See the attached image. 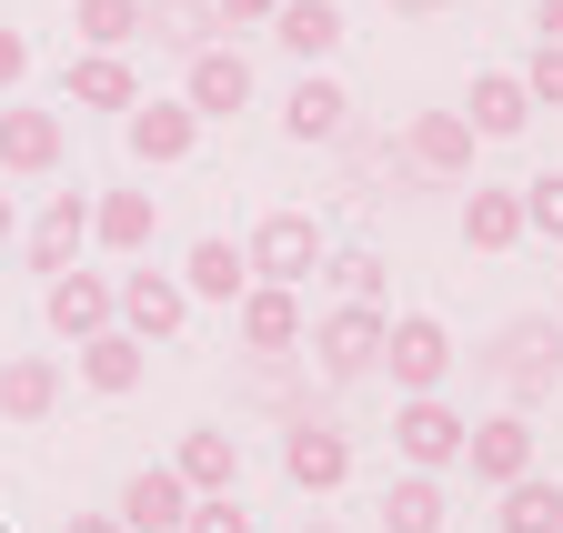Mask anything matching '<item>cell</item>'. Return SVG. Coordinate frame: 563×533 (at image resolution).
<instances>
[{"label": "cell", "instance_id": "1", "mask_svg": "<svg viewBox=\"0 0 563 533\" xmlns=\"http://www.w3.org/2000/svg\"><path fill=\"white\" fill-rule=\"evenodd\" d=\"M473 363H483V382H504L514 403H543V392L563 382V322L553 312H514Z\"/></svg>", "mask_w": 563, "mask_h": 533}, {"label": "cell", "instance_id": "2", "mask_svg": "<svg viewBox=\"0 0 563 533\" xmlns=\"http://www.w3.org/2000/svg\"><path fill=\"white\" fill-rule=\"evenodd\" d=\"M383 322H393V302H332L322 322H302L312 373H322V382H363V373L383 363Z\"/></svg>", "mask_w": 563, "mask_h": 533}, {"label": "cell", "instance_id": "3", "mask_svg": "<svg viewBox=\"0 0 563 533\" xmlns=\"http://www.w3.org/2000/svg\"><path fill=\"white\" fill-rule=\"evenodd\" d=\"M453 363H463V353H453V332H443L433 312H393V322H383V363H373V373H393V392H443Z\"/></svg>", "mask_w": 563, "mask_h": 533}, {"label": "cell", "instance_id": "4", "mask_svg": "<svg viewBox=\"0 0 563 533\" xmlns=\"http://www.w3.org/2000/svg\"><path fill=\"white\" fill-rule=\"evenodd\" d=\"M322 252H332V242H322V222H312V212H262V222H252V242H242L252 282H292V292L322 273Z\"/></svg>", "mask_w": 563, "mask_h": 533}, {"label": "cell", "instance_id": "5", "mask_svg": "<svg viewBox=\"0 0 563 533\" xmlns=\"http://www.w3.org/2000/svg\"><path fill=\"white\" fill-rule=\"evenodd\" d=\"M111 322L121 332H141V343H181V322H191V292H181V273H111Z\"/></svg>", "mask_w": 563, "mask_h": 533}, {"label": "cell", "instance_id": "6", "mask_svg": "<svg viewBox=\"0 0 563 533\" xmlns=\"http://www.w3.org/2000/svg\"><path fill=\"white\" fill-rule=\"evenodd\" d=\"M282 474H292V493H342L352 484V433L342 423H322V413H292L282 423Z\"/></svg>", "mask_w": 563, "mask_h": 533}, {"label": "cell", "instance_id": "7", "mask_svg": "<svg viewBox=\"0 0 563 533\" xmlns=\"http://www.w3.org/2000/svg\"><path fill=\"white\" fill-rule=\"evenodd\" d=\"M393 453L412 463V474H453L463 463V413L443 403V392H402L393 403Z\"/></svg>", "mask_w": 563, "mask_h": 533}, {"label": "cell", "instance_id": "8", "mask_svg": "<svg viewBox=\"0 0 563 533\" xmlns=\"http://www.w3.org/2000/svg\"><path fill=\"white\" fill-rule=\"evenodd\" d=\"M232 332H242L252 363H292V353H302V292H292V282H242Z\"/></svg>", "mask_w": 563, "mask_h": 533}, {"label": "cell", "instance_id": "9", "mask_svg": "<svg viewBox=\"0 0 563 533\" xmlns=\"http://www.w3.org/2000/svg\"><path fill=\"white\" fill-rule=\"evenodd\" d=\"M70 152V121L31 111V101H0V181H51Z\"/></svg>", "mask_w": 563, "mask_h": 533}, {"label": "cell", "instance_id": "10", "mask_svg": "<svg viewBox=\"0 0 563 533\" xmlns=\"http://www.w3.org/2000/svg\"><path fill=\"white\" fill-rule=\"evenodd\" d=\"M181 101H191L201 121H232V111H252V60H242L232 41H201V51L181 60Z\"/></svg>", "mask_w": 563, "mask_h": 533}, {"label": "cell", "instance_id": "11", "mask_svg": "<svg viewBox=\"0 0 563 533\" xmlns=\"http://www.w3.org/2000/svg\"><path fill=\"white\" fill-rule=\"evenodd\" d=\"M81 252H91V191H51V202H41V222L21 232V262L51 282V273H70Z\"/></svg>", "mask_w": 563, "mask_h": 533}, {"label": "cell", "instance_id": "12", "mask_svg": "<svg viewBox=\"0 0 563 533\" xmlns=\"http://www.w3.org/2000/svg\"><path fill=\"white\" fill-rule=\"evenodd\" d=\"M463 474L493 493V484H514V474H533V413L514 403V413H493V423H463Z\"/></svg>", "mask_w": 563, "mask_h": 533}, {"label": "cell", "instance_id": "13", "mask_svg": "<svg viewBox=\"0 0 563 533\" xmlns=\"http://www.w3.org/2000/svg\"><path fill=\"white\" fill-rule=\"evenodd\" d=\"M121 142H131V162L172 171V162H191V142H201V111H191V101H131V111H121Z\"/></svg>", "mask_w": 563, "mask_h": 533}, {"label": "cell", "instance_id": "14", "mask_svg": "<svg viewBox=\"0 0 563 533\" xmlns=\"http://www.w3.org/2000/svg\"><path fill=\"white\" fill-rule=\"evenodd\" d=\"M473 152H483V142H473V121H463V111H422V121L402 131L412 181H463V171H473Z\"/></svg>", "mask_w": 563, "mask_h": 533}, {"label": "cell", "instance_id": "15", "mask_svg": "<svg viewBox=\"0 0 563 533\" xmlns=\"http://www.w3.org/2000/svg\"><path fill=\"white\" fill-rule=\"evenodd\" d=\"M81 382L101 392V403H121V392H141V373H152V343L141 332H121V322H101V332H81Z\"/></svg>", "mask_w": 563, "mask_h": 533}, {"label": "cell", "instance_id": "16", "mask_svg": "<svg viewBox=\"0 0 563 533\" xmlns=\"http://www.w3.org/2000/svg\"><path fill=\"white\" fill-rule=\"evenodd\" d=\"M282 131H292L302 152H332L342 131H352V91H342V81H322V71H302L292 91H282Z\"/></svg>", "mask_w": 563, "mask_h": 533}, {"label": "cell", "instance_id": "17", "mask_svg": "<svg viewBox=\"0 0 563 533\" xmlns=\"http://www.w3.org/2000/svg\"><path fill=\"white\" fill-rule=\"evenodd\" d=\"M41 322L60 332V343L101 332V322H111V273H81V262H70V273H51V282H41Z\"/></svg>", "mask_w": 563, "mask_h": 533}, {"label": "cell", "instance_id": "18", "mask_svg": "<svg viewBox=\"0 0 563 533\" xmlns=\"http://www.w3.org/2000/svg\"><path fill=\"white\" fill-rule=\"evenodd\" d=\"M121 533H181V513H191V484L172 474V463H141V474L121 484Z\"/></svg>", "mask_w": 563, "mask_h": 533}, {"label": "cell", "instance_id": "19", "mask_svg": "<svg viewBox=\"0 0 563 533\" xmlns=\"http://www.w3.org/2000/svg\"><path fill=\"white\" fill-rule=\"evenodd\" d=\"M172 474H181L191 493H242V433H232V423H191L181 453H172Z\"/></svg>", "mask_w": 563, "mask_h": 533}, {"label": "cell", "instance_id": "20", "mask_svg": "<svg viewBox=\"0 0 563 533\" xmlns=\"http://www.w3.org/2000/svg\"><path fill=\"white\" fill-rule=\"evenodd\" d=\"M463 121H473V142H514V131L533 121V91H523V71H473V91H463Z\"/></svg>", "mask_w": 563, "mask_h": 533}, {"label": "cell", "instance_id": "21", "mask_svg": "<svg viewBox=\"0 0 563 533\" xmlns=\"http://www.w3.org/2000/svg\"><path fill=\"white\" fill-rule=\"evenodd\" d=\"M242 282H252V262H242V242H222V232H201L191 252H181V292L191 302H242Z\"/></svg>", "mask_w": 563, "mask_h": 533}, {"label": "cell", "instance_id": "22", "mask_svg": "<svg viewBox=\"0 0 563 533\" xmlns=\"http://www.w3.org/2000/svg\"><path fill=\"white\" fill-rule=\"evenodd\" d=\"M60 413V363L51 353H11L0 363V423H51Z\"/></svg>", "mask_w": 563, "mask_h": 533}, {"label": "cell", "instance_id": "23", "mask_svg": "<svg viewBox=\"0 0 563 533\" xmlns=\"http://www.w3.org/2000/svg\"><path fill=\"white\" fill-rule=\"evenodd\" d=\"M272 41L292 51L302 71H312V60H332V51H342V0H282V11H272Z\"/></svg>", "mask_w": 563, "mask_h": 533}, {"label": "cell", "instance_id": "24", "mask_svg": "<svg viewBox=\"0 0 563 533\" xmlns=\"http://www.w3.org/2000/svg\"><path fill=\"white\" fill-rule=\"evenodd\" d=\"M152 232H162V202H152V191H101V202H91V242L101 252H152Z\"/></svg>", "mask_w": 563, "mask_h": 533}, {"label": "cell", "instance_id": "25", "mask_svg": "<svg viewBox=\"0 0 563 533\" xmlns=\"http://www.w3.org/2000/svg\"><path fill=\"white\" fill-rule=\"evenodd\" d=\"M60 91L81 101V111H131V101H141V71H131L121 51H81V60L60 71Z\"/></svg>", "mask_w": 563, "mask_h": 533}, {"label": "cell", "instance_id": "26", "mask_svg": "<svg viewBox=\"0 0 563 533\" xmlns=\"http://www.w3.org/2000/svg\"><path fill=\"white\" fill-rule=\"evenodd\" d=\"M373 513H383V533H443V513H453V503H443V474H412V463H402V474L383 484V503H373Z\"/></svg>", "mask_w": 563, "mask_h": 533}, {"label": "cell", "instance_id": "27", "mask_svg": "<svg viewBox=\"0 0 563 533\" xmlns=\"http://www.w3.org/2000/svg\"><path fill=\"white\" fill-rule=\"evenodd\" d=\"M514 242H523V191L473 181L463 191V252H514Z\"/></svg>", "mask_w": 563, "mask_h": 533}, {"label": "cell", "instance_id": "28", "mask_svg": "<svg viewBox=\"0 0 563 533\" xmlns=\"http://www.w3.org/2000/svg\"><path fill=\"white\" fill-rule=\"evenodd\" d=\"M141 41H162V51H201V41H222V11L211 0H141Z\"/></svg>", "mask_w": 563, "mask_h": 533}, {"label": "cell", "instance_id": "29", "mask_svg": "<svg viewBox=\"0 0 563 533\" xmlns=\"http://www.w3.org/2000/svg\"><path fill=\"white\" fill-rule=\"evenodd\" d=\"M493 493H504V533H563V484L553 474H514Z\"/></svg>", "mask_w": 563, "mask_h": 533}, {"label": "cell", "instance_id": "30", "mask_svg": "<svg viewBox=\"0 0 563 533\" xmlns=\"http://www.w3.org/2000/svg\"><path fill=\"white\" fill-rule=\"evenodd\" d=\"M70 41L81 51H131L141 41V0H70Z\"/></svg>", "mask_w": 563, "mask_h": 533}, {"label": "cell", "instance_id": "31", "mask_svg": "<svg viewBox=\"0 0 563 533\" xmlns=\"http://www.w3.org/2000/svg\"><path fill=\"white\" fill-rule=\"evenodd\" d=\"M322 282H332V302H393V262L383 252H322Z\"/></svg>", "mask_w": 563, "mask_h": 533}, {"label": "cell", "instance_id": "32", "mask_svg": "<svg viewBox=\"0 0 563 533\" xmlns=\"http://www.w3.org/2000/svg\"><path fill=\"white\" fill-rule=\"evenodd\" d=\"M523 242H563V171L523 181Z\"/></svg>", "mask_w": 563, "mask_h": 533}, {"label": "cell", "instance_id": "33", "mask_svg": "<svg viewBox=\"0 0 563 533\" xmlns=\"http://www.w3.org/2000/svg\"><path fill=\"white\" fill-rule=\"evenodd\" d=\"M523 91H533V111H563V41H533V60H523Z\"/></svg>", "mask_w": 563, "mask_h": 533}, {"label": "cell", "instance_id": "34", "mask_svg": "<svg viewBox=\"0 0 563 533\" xmlns=\"http://www.w3.org/2000/svg\"><path fill=\"white\" fill-rule=\"evenodd\" d=\"M181 533H252V513H242V493H191Z\"/></svg>", "mask_w": 563, "mask_h": 533}, {"label": "cell", "instance_id": "35", "mask_svg": "<svg viewBox=\"0 0 563 533\" xmlns=\"http://www.w3.org/2000/svg\"><path fill=\"white\" fill-rule=\"evenodd\" d=\"M21 81H31V41L0 31V91H21Z\"/></svg>", "mask_w": 563, "mask_h": 533}, {"label": "cell", "instance_id": "36", "mask_svg": "<svg viewBox=\"0 0 563 533\" xmlns=\"http://www.w3.org/2000/svg\"><path fill=\"white\" fill-rule=\"evenodd\" d=\"M211 11H222V31H262V21L282 11V0H211Z\"/></svg>", "mask_w": 563, "mask_h": 533}, {"label": "cell", "instance_id": "37", "mask_svg": "<svg viewBox=\"0 0 563 533\" xmlns=\"http://www.w3.org/2000/svg\"><path fill=\"white\" fill-rule=\"evenodd\" d=\"M60 533H121V513H70Z\"/></svg>", "mask_w": 563, "mask_h": 533}, {"label": "cell", "instance_id": "38", "mask_svg": "<svg viewBox=\"0 0 563 533\" xmlns=\"http://www.w3.org/2000/svg\"><path fill=\"white\" fill-rule=\"evenodd\" d=\"M533 31H543V41H563V0H543V11H533Z\"/></svg>", "mask_w": 563, "mask_h": 533}, {"label": "cell", "instance_id": "39", "mask_svg": "<svg viewBox=\"0 0 563 533\" xmlns=\"http://www.w3.org/2000/svg\"><path fill=\"white\" fill-rule=\"evenodd\" d=\"M21 242V212H11V191H0V252H11Z\"/></svg>", "mask_w": 563, "mask_h": 533}, {"label": "cell", "instance_id": "40", "mask_svg": "<svg viewBox=\"0 0 563 533\" xmlns=\"http://www.w3.org/2000/svg\"><path fill=\"white\" fill-rule=\"evenodd\" d=\"M393 11H412V21H433V11H453V0H393Z\"/></svg>", "mask_w": 563, "mask_h": 533}, {"label": "cell", "instance_id": "41", "mask_svg": "<svg viewBox=\"0 0 563 533\" xmlns=\"http://www.w3.org/2000/svg\"><path fill=\"white\" fill-rule=\"evenodd\" d=\"M292 533H342V523H332V513H302V523H292Z\"/></svg>", "mask_w": 563, "mask_h": 533}, {"label": "cell", "instance_id": "42", "mask_svg": "<svg viewBox=\"0 0 563 533\" xmlns=\"http://www.w3.org/2000/svg\"><path fill=\"white\" fill-rule=\"evenodd\" d=\"M553 322H563V302H553Z\"/></svg>", "mask_w": 563, "mask_h": 533}]
</instances>
